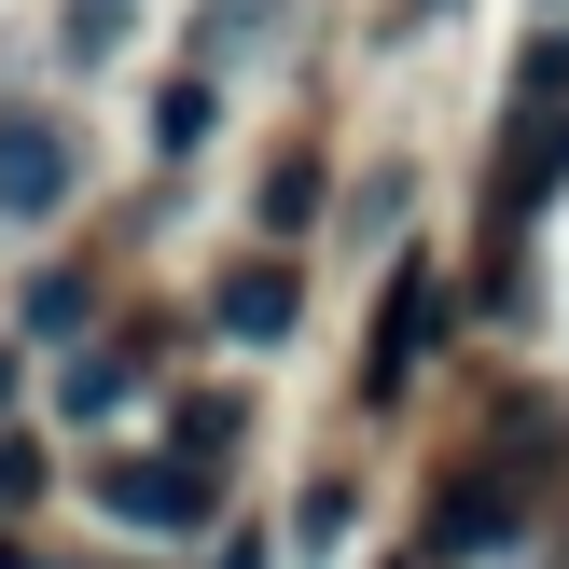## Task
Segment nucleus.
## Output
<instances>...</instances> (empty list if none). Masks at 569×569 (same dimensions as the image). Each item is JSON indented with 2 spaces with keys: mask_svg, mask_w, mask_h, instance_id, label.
I'll return each mask as SVG.
<instances>
[{
  "mask_svg": "<svg viewBox=\"0 0 569 569\" xmlns=\"http://www.w3.org/2000/svg\"><path fill=\"white\" fill-rule=\"evenodd\" d=\"M431 333H445V278L431 264H389L376 278V333H361V417L403 403V376L431 361Z\"/></svg>",
  "mask_w": 569,
  "mask_h": 569,
  "instance_id": "1",
  "label": "nucleus"
},
{
  "mask_svg": "<svg viewBox=\"0 0 569 569\" xmlns=\"http://www.w3.org/2000/svg\"><path fill=\"white\" fill-rule=\"evenodd\" d=\"M98 515H126L139 542H181V528H209V472H194V459H111L98 472Z\"/></svg>",
  "mask_w": 569,
  "mask_h": 569,
  "instance_id": "2",
  "label": "nucleus"
},
{
  "mask_svg": "<svg viewBox=\"0 0 569 569\" xmlns=\"http://www.w3.org/2000/svg\"><path fill=\"white\" fill-rule=\"evenodd\" d=\"M70 209V126L56 111H0V222Z\"/></svg>",
  "mask_w": 569,
  "mask_h": 569,
  "instance_id": "3",
  "label": "nucleus"
},
{
  "mask_svg": "<svg viewBox=\"0 0 569 569\" xmlns=\"http://www.w3.org/2000/svg\"><path fill=\"white\" fill-rule=\"evenodd\" d=\"M209 320L237 333V348H278V333L306 320V278H292V264H237V278L209 292Z\"/></svg>",
  "mask_w": 569,
  "mask_h": 569,
  "instance_id": "4",
  "label": "nucleus"
},
{
  "mask_svg": "<svg viewBox=\"0 0 569 569\" xmlns=\"http://www.w3.org/2000/svg\"><path fill=\"white\" fill-rule=\"evenodd\" d=\"M500 528H515V487H500V472H445V500H431V556H487Z\"/></svg>",
  "mask_w": 569,
  "mask_h": 569,
  "instance_id": "5",
  "label": "nucleus"
},
{
  "mask_svg": "<svg viewBox=\"0 0 569 569\" xmlns=\"http://www.w3.org/2000/svg\"><path fill=\"white\" fill-rule=\"evenodd\" d=\"M139 389V333H111V348H70V376H56V417H111Z\"/></svg>",
  "mask_w": 569,
  "mask_h": 569,
  "instance_id": "6",
  "label": "nucleus"
},
{
  "mask_svg": "<svg viewBox=\"0 0 569 569\" xmlns=\"http://www.w3.org/2000/svg\"><path fill=\"white\" fill-rule=\"evenodd\" d=\"M83 320H98V278H70V264H42V278H28V306H14L28 348H70Z\"/></svg>",
  "mask_w": 569,
  "mask_h": 569,
  "instance_id": "7",
  "label": "nucleus"
},
{
  "mask_svg": "<svg viewBox=\"0 0 569 569\" xmlns=\"http://www.w3.org/2000/svg\"><path fill=\"white\" fill-rule=\"evenodd\" d=\"M237 431H250V403H237V389H194V403L167 417V459H194V472H222V459H237Z\"/></svg>",
  "mask_w": 569,
  "mask_h": 569,
  "instance_id": "8",
  "label": "nucleus"
},
{
  "mask_svg": "<svg viewBox=\"0 0 569 569\" xmlns=\"http://www.w3.org/2000/svg\"><path fill=\"white\" fill-rule=\"evenodd\" d=\"M264 28H278V0H209V14H194V70H237Z\"/></svg>",
  "mask_w": 569,
  "mask_h": 569,
  "instance_id": "9",
  "label": "nucleus"
},
{
  "mask_svg": "<svg viewBox=\"0 0 569 569\" xmlns=\"http://www.w3.org/2000/svg\"><path fill=\"white\" fill-rule=\"evenodd\" d=\"M306 222H320V167L278 153V167H264V237H306Z\"/></svg>",
  "mask_w": 569,
  "mask_h": 569,
  "instance_id": "10",
  "label": "nucleus"
},
{
  "mask_svg": "<svg viewBox=\"0 0 569 569\" xmlns=\"http://www.w3.org/2000/svg\"><path fill=\"white\" fill-rule=\"evenodd\" d=\"M194 139H209V83H167V98H153V153H194Z\"/></svg>",
  "mask_w": 569,
  "mask_h": 569,
  "instance_id": "11",
  "label": "nucleus"
},
{
  "mask_svg": "<svg viewBox=\"0 0 569 569\" xmlns=\"http://www.w3.org/2000/svg\"><path fill=\"white\" fill-rule=\"evenodd\" d=\"M292 542H306V556H333V542H348V487H306V515H292Z\"/></svg>",
  "mask_w": 569,
  "mask_h": 569,
  "instance_id": "12",
  "label": "nucleus"
},
{
  "mask_svg": "<svg viewBox=\"0 0 569 569\" xmlns=\"http://www.w3.org/2000/svg\"><path fill=\"white\" fill-rule=\"evenodd\" d=\"M348 222H361V237H389V222H403V167H376V181L348 194Z\"/></svg>",
  "mask_w": 569,
  "mask_h": 569,
  "instance_id": "13",
  "label": "nucleus"
},
{
  "mask_svg": "<svg viewBox=\"0 0 569 569\" xmlns=\"http://www.w3.org/2000/svg\"><path fill=\"white\" fill-rule=\"evenodd\" d=\"M126 42V0H70V56H111Z\"/></svg>",
  "mask_w": 569,
  "mask_h": 569,
  "instance_id": "14",
  "label": "nucleus"
},
{
  "mask_svg": "<svg viewBox=\"0 0 569 569\" xmlns=\"http://www.w3.org/2000/svg\"><path fill=\"white\" fill-rule=\"evenodd\" d=\"M0 500H42V445H0Z\"/></svg>",
  "mask_w": 569,
  "mask_h": 569,
  "instance_id": "15",
  "label": "nucleus"
},
{
  "mask_svg": "<svg viewBox=\"0 0 569 569\" xmlns=\"http://www.w3.org/2000/svg\"><path fill=\"white\" fill-rule=\"evenodd\" d=\"M0 417H14V333H0Z\"/></svg>",
  "mask_w": 569,
  "mask_h": 569,
  "instance_id": "16",
  "label": "nucleus"
},
{
  "mask_svg": "<svg viewBox=\"0 0 569 569\" xmlns=\"http://www.w3.org/2000/svg\"><path fill=\"white\" fill-rule=\"evenodd\" d=\"M0 569H28V556H14V542H0Z\"/></svg>",
  "mask_w": 569,
  "mask_h": 569,
  "instance_id": "17",
  "label": "nucleus"
}]
</instances>
